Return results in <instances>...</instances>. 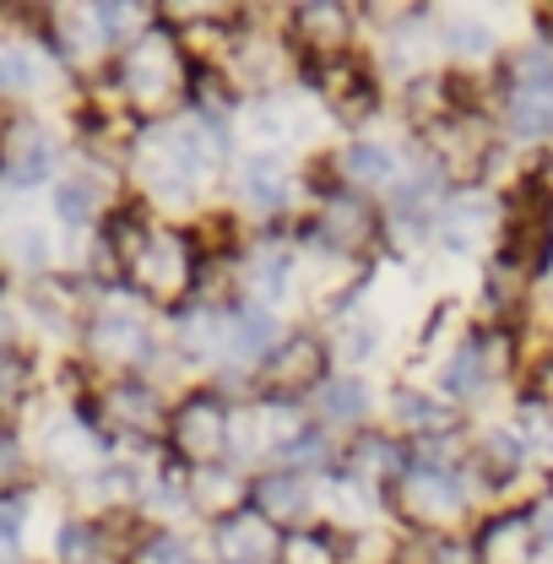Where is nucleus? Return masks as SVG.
I'll list each match as a JSON object with an SVG mask.
<instances>
[{
  "label": "nucleus",
  "instance_id": "1",
  "mask_svg": "<svg viewBox=\"0 0 553 564\" xmlns=\"http://www.w3.org/2000/svg\"><path fill=\"white\" fill-rule=\"evenodd\" d=\"M169 445L180 451V462H191L196 473L202 467H217V456H223V445H228V408L217 402V397H191V402H180L174 408V419H169Z\"/></svg>",
  "mask_w": 553,
  "mask_h": 564
},
{
  "label": "nucleus",
  "instance_id": "2",
  "mask_svg": "<svg viewBox=\"0 0 553 564\" xmlns=\"http://www.w3.org/2000/svg\"><path fill=\"white\" fill-rule=\"evenodd\" d=\"M126 278L147 288L152 299H174L185 282L196 278V256L180 234H141L137 256L126 261Z\"/></svg>",
  "mask_w": 553,
  "mask_h": 564
},
{
  "label": "nucleus",
  "instance_id": "3",
  "mask_svg": "<svg viewBox=\"0 0 553 564\" xmlns=\"http://www.w3.org/2000/svg\"><path fill=\"white\" fill-rule=\"evenodd\" d=\"M180 87V50L169 33H147L137 50L126 55V93L137 104H163Z\"/></svg>",
  "mask_w": 553,
  "mask_h": 564
},
{
  "label": "nucleus",
  "instance_id": "4",
  "mask_svg": "<svg viewBox=\"0 0 553 564\" xmlns=\"http://www.w3.org/2000/svg\"><path fill=\"white\" fill-rule=\"evenodd\" d=\"M321 369H326V348L315 337H288V343H276L267 352L261 380H267V391H276V397H299V391H310L321 380Z\"/></svg>",
  "mask_w": 553,
  "mask_h": 564
},
{
  "label": "nucleus",
  "instance_id": "5",
  "mask_svg": "<svg viewBox=\"0 0 553 564\" xmlns=\"http://www.w3.org/2000/svg\"><path fill=\"white\" fill-rule=\"evenodd\" d=\"M282 554L272 521L256 510H234L217 521V560L223 564H272Z\"/></svg>",
  "mask_w": 553,
  "mask_h": 564
},
{
  "label": "nucleus",
  "instance_id": "6",
  "mask_svg": "<svg viewBox=\"0 0 553 564\" xmlns=\"http://www.w3.org/2000/svg\"><path fill=\"white\" fill-rule=\"evenodd\" d=\"M402 510L423 521V527H445L462 516V489L451 473H434V467H413L402 478Z\"/></svg>",
  "mask_w": 553,
  "mask_h": 564
},
{
  "label": "nucleus",
  "instance_id": "7",
  "mask_svg": "<svg viewBox=\"0 0 553 564\" xmlns=\"http://www.w3.org/2000/svg\"><path fill=\"white\" fill-rule=\"evenodd\" d=\"M50 163H55L50 137H44L33 120L6 126V137H0V174H6V180H17V185H39Z\"/></svg>",
  "mask_w": 553,
  "mask_h": 564
},
{
  "label": "nucleus",
  "instance_id": "8",
  "mask_svg": "<svg viewBox=\"0 0 553 564\" xmlns=\"http://www.w3.org/2000/svg\"><path fill=\"white\" fill-rule=\"evenodd\" d=\"M250 499H256L250 510H256V516H267L272 527L276 521H299V516L310 510V489H304V478H299V473H267V478L250 489Z\"/></svg>",
  "mask_w": 553,
  "mask_h": 564
},
{
  "label": "nucleus",
  "instance_id": "9",
  "mask_svg": "<svg viewBox=\"0 0 553 564\" xmlns=\"http://www.w3.org/2000/svg\"><path fill=\"white\" fill-rule=\"evenodd\" d=\"M315 234L326 245H337V250H353V245H364L375 234V212L364 207L358 196H332L326 212H321V223H315Z\"/></svg>",
  "mask_w": 553,
  "mask_h": 564
},
{
  "label": "nucleus",
  "instance_id": "10",
  "mask_svg": "<svg viewBox=\"0 0 553 564\" xmlns=\"http://www.w3.org/2000/svg\"><path fill=\"white\" fill-rule=\"evenodd\" d=\"M293 28H299V39H304L310 50H321V55H337V50L347 44V33H353L347 11L343 6H326V0L299 6V11H293Z\"/></svg>",
  "mask_w": 553,
  "mask_h": 564
},
{
  "label": "nucleus",
  "instance_id": "11",
  "mask_svg": "<svg viewBox=\"0 0 553 564\" xmlns=\"http://www.w3.org/2000/svg\"><path fill=\"white\" fill-rule=\"evenodd\" d=\"M478 564H527L532 560V521L527 516H505L484 532V543L473 549Z\"/></svg>",
  "mask_w": 553,
  "mask_h": 564
},
{
  "label": "nucleus",
  "instance_id": "12",
  "mask_svg": "<svg viewBox=\"0 0 553 564\" xmlns=\"http://www.w3.org/2000/svg\"><path fill=\"white\" fill-rule=\"evenodd\" d=\"M315 87L332 98V109H343V115H364V104H369V82H364V70L343 61V55H332V61H321L315 66Z\"/></svg>",
  "mask_w": 553,
  "mask_h": 564
},
{
  "label": "nucleus",
  "instance_id": "13",
  "mask_svg": "<svg viewBox=\"0 0 553 564\" xmlns=\"http://www.w3.org/2000/svg\"><path fill=\"white\" fill-rule=\"evenodd\" d=\"M109 408L120 413V423L126 429H137V434H158V429H169L163 423V408H158V397L147 391V386H115V397H109Z\"/></svg>",
  "mask_w": 553,
  "mask_h": 564
},
{
  "label": "nucleus",
  "instance_id": "14",
  "mask_svg": "<svg viewBox=\"0 0 553 564\" xmlns=\"http://www.w3.org/2000/svg\"><path fill=\"white\" fill-rule=\"evenodd\" d=\"M228 348L239 358H261V352L276 348V332H272V315L267 310H239V321L228 326Z\"/></svg>",
  "mask_w": 553,
  "mask_h": 564
},
{
  "label": "nucleus",
  "instance_id": "15",
  "mask_svg": "<svg viewBox=\"0 0 553 564\" xmlns=\"http://www.w3.org/2000/svg\"><path fill=\"white\" fill-rule=\"evenodd\" d=\"M282 196H288V180H282L276 158H250V169H245V202L272 212V207H282Z\"/></svg>",
  "mask_w": 553,
  "mask_h": 564
},
{
  "label": "nucleus",
  "instance_id": "16",
  "mask_svg": "<svg viewBox=\"0 0 553 564\" xmlns=\"http://www.w3.org/2000/svg\"><path fill=\"white\" fill-rule=\"evenodd\" d=\"M137 348H141L137 321H126V315H104V321L93 326V352H104V358H115V364H131V352Z\"/></svg>",
  "mask_w": 553,
  "mask_h": 564
},
{
  "label": "nucleus",
  "instance_id": "17",
  "mask_svg": "<svg viewBox=\"0 0 553 564\" xmlns=\"http://www.w3.org/2000/svg\"><path fill=\"white\" fill-rule=\"evenodd\" d=\"M343 174L347 180H364V185H386V180L397 174V158H391L386 147H347Z\"/></svg>",
  "mask_w": 553,
  "mask_h": 564
},
{
  "label": "nucleus",
  "instance_id": "18",
  "mask_svg": "<svg viewBox=\"0 0 553 564\" xmlns=\"http://www.w3.org/2000/svg\"><path fill=\"white\" fill-rule=\"evenodd\" d=\"M282 564H343V549L332 543V538H321V532H299V538H288L282 543Z\"/></svg>",
  "mask_w": 553,
  "mask_h": 564
},
{
  "label": "nucleus",
  "instance_id": "19",
  "mask_svg": "<svg viewBox=\"0 0 553 564\" xmlns=\"http://www.w3.org/2000/svg\"><path fill=\"white\" fill-rule=\"evenodd\" d=\"M510 120H516V131H527V137L553 131V93H516Z\"/></svg>",
  "mask_w": 553,
  "mask_h": 564
},
{
  "label": "nucleus",
  "instance_id": "20",
  "mask_svg": "<svg viewBox=\"0 0 553 564\" xmlns=\"http://www.w3.org/2000/svg\"><path fill=\"white\" fill-rule=\"evenodd\" d=\"M478 386H484V348H478V343H467V348L451 358V369H445V391L473 397Z\"/></svg>",
  "mask_w": 553,
  "mask_h": 564
},
{
  "label": "nucleus",
  "instance_id": "21",
  "mask_svg": "<svg viewBox=\"0 0 553 564\" xmlns=\"http://www.w3.org/2000/svg\"><path fill=\"white\" fill-rule=\"evenodd\" d=\"M282 456H288V473H315V467H326V434L321 429L288 434L282 440Z\"/></svg>",
  "mask_w": 553,
  "mask_h": 564
},
{
  "label": "nucleus",
  "instance_id": "22",
  "mask_svg": "<svg viewBox=\"0 0 553 564\" xmlns=\"http://www.w3.org/2000/svg\"><path fill=\"white\" fill-rule=\"evenodd\" d=\"M516 93H553V55L549 50H527L516 55Z\"/></svg>",
  "mask_w": 553,
  "mask_h": 564
},
{
  "label": "nucleus",
  "instance_id": "23",
  "mask_svg": "<svg viewBox=\"0 0 553 564\" xmlns=\"http://www.w3.org/2000/svg\"><path fill=\"white\" fill-rule=\"evenodd\" d=\"M321 408H326V419L353 423L358 413H364V380H332L326 397H321Z\"/></svg>",
  "mask_w": 553,
  "mask_h": 564
},
{
  "label": "nucleus",
  "instance_id": "24",
  "mask_svg": "<svg viewBox=\"0 0 553 564\" xmlns=\"http://www.w3.org/2000/svg\"><path fill=\"white\" fill-rule=\"evenodd\" d=\"M347 467H353V473H364V478H369V473H375V478H386V473H397L402 462H397V451H391L386 440L364 434V440H358V456H353Z\"/></svg>",
  "mask_w": 553,
  "mask_h": 564
},
{
  "label": "nucleus",
  "instance_id": "25",
  "mask_svg": "<svg viewBox=\"0 0 553 564\" xmlns=\"http://www.w3.org/2000/svg\"><path fill=\"white\" fill-rule=\"evenodd\" d=\"M131 564H196V554H191V543H180V538H152V543H141L137 554H131Z\"/></svg>",
  "mask_w": 553,
  "mask_h": 564
},
{
  "label": "nucleus",
  "instance_id": "26",
  "mask_svg": "<svg viewBox=\"0 0 553 564\" xmlns=\"http://www.w3.org/2000/svg\"><path fill=\"white\" fill-rule=\"evenodd\" d=\"M22 397H28V364L0 352V413H11Z\"/></svg>",
  "mask_w": 553,
  "mask_h": 564
},
{
  "label": "nucleus",
  "instance_id": "27",
  "mask_svg": "<svg viewBox=\"0 0 553 564\" xmlns=\"http://www.w3.org/2000/svg\"><path fill=\"white\" fill-rule=\"evenodd\" d=\"M55 212L66 217V223H93V212H98V202H93V191L87 185H61V196H55Z\"/></svg>",
  "mask_w": 553,
  "mask_h": 564
},
{
  "label": "nucleus",
  "instance_id": "28",
  "mask_svg": "<svg viewBox=\"0 0 553 564\" xmlns=\"http://www.w3.org/2000/svg\"><path fill=\"white\" fill-rule=\"evenodd\" d=\"M521 456H527V445H521L516 434H494V440H488V467H494L499 478H510V473L521 467Z\"/></svg>",
  "mask_w": 553,
  "mask_h": 564
},
{
  "label": "nucleus",
  "instance_id": "29",
  "mask_svg": "<svg viewBox=\"0 0 553 564\" xmlns=\"http://www.w3.org/2000/svg\"><path fill=\"white\" fill-rule=\"evenodd\" d=\"M22 87H33L28 55L22 50H0V93H22Z\"/></svg>",
  "mask_w": 553,
  "mask_h": 564
},
{
  "label": "nucleus",
  "instance_id": "30",
  "mask_svg": "<svg viewBox=\"0 0 553 564\" xmlns=\"http://www.w3.org/2000/svg\"><path fill=\"white\" fill-rule=\"evenodd\" d=\"M93 543H98V532H93V527H66V538H61V560L66 564L93 560V554H98Z\"/></svg>",
  "mask_w": 553,
  "mask_h": 564
},
{
  "label": "nucleus",
  "instance_id": "31",
  "mask_svg": "<svg viewBox=\"0 0 553 564\" xmlns=\"http://www.w3.org/2000/svg\"><path fill=\"white\" fill-rule=\"evenodd\" d=\"M397 408H402V413H408V423H418V429H440V408H434V402H429V397H413V391H402V397H397Z\"/></svg>",
  "mask_w": 553,
  "mask_h": 564
},
{
  "label": "nucleus",
  "instance_id": "32",
  "mask_svg": "<svg viewBox=\"0 0 553 564\" xmlns=\"http://www.w3.org/2000/svg\"><path fill=\"white\" fill-rule=\"evenodd\" d=\"M22 499H11V494H0V543H17L22 538Z\"/></svg>",
  "mask_w": 553,
  "mask_h": 564
},
{
  "label": "nucleus",
  "instance_id": "33",
  "mask_svg": "<svg viewBox=\"0 0 553 564\" xmlns=\"http://www.w3.org/2000/svg\"><path fill=\"white\" fill-rule=\"evenodd\" d=\"M451 39H456L462 50H478V55L488 50V33H484V28H467V22H462V28H451Z\"/></svg>",
  "mask_w": 553,
  "mask_h": 564
},
{
  "label": "nucleus",
  "instance_id": "34",
  "mask_svg": "<svg viewBox=\"0 0 553 564\" xmlns=\"http://www.w3.org/2000/svg\"><path fill=\"white\" fill-rule=\"evenodd\" d=\"M22 473V462H17V445H0V484L6 478H17Z\"/></svg>",
  "mask_w": 553,
  "mask_h": 564
},
{
  "label": "nucleus",
  "instance_id": "35",
  "mask_svg": "<svg viewBox=\"0 0 553 564\" xmlns=\"http://www.w3.org/2000/svg\"><path fill=\"white\" fill-rule=\"evenodd\" d=\"M543 538H549V543H553V510H549V516H543Z\"/></svg>",
  "mask_w": 553,
  "mask_h": 564
},
{
  "label": "nucleus",
  "instance_id": "36",
  "mask_svg": "<svg viewBox=\"0 0 553 564\" xmlns=\"http://www.w3.org/2000/svg\"><path fill=\"white\" fill-rule=\"evenodd\" d=\"M0 343H6V315H0Z\"/></svg>",
  "mask_w": 553,
  "mask_h": 564
}]
</instances>
